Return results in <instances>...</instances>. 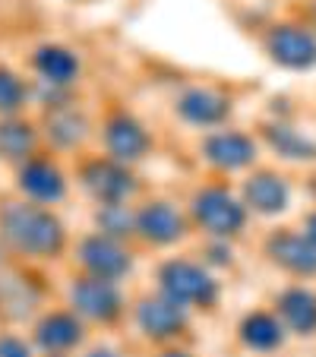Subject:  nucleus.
I'll return each mask as SVG.
<instances>
[{
  "label": "nucleus",
  "instance_id": "nucleus-1",
  "mask_svg": "<svg viewBox=\"0 0 316 357\" xmlns=\"http://www.w3.org/2000/svg\"><path fill=\"white\" fill-rule=\"evenodd\" d=\"M0 237L29 257H54L63 247V228L35 202H10L0 212Z\"/></svg>",
  "mask_w": 316,
  "mask_h": 357
},
{
  "label": "nucleus",
  "instance_id": "nucleus-2",
  "mask_svg": "<svg viewBox=\"0 0 316 357\" xmlns=\"http://www.w3.org/2000/svg\"><path fill=\"white\" fill-rule=\"evenodd\" d=\"M158 282H162V294L181 307H209L218 297V284L212 282V275L187 259L165 263L158 272Z\"/></svg>",
  "mask_w": 316,
  "mask_h": 357
},
{
  "label": "nucleus",
  "instance_id": "nucleus-3",
  "mask_svg": "<svg viewBox=\"0 0 316 357\" xmlns=\"http://www.w3.org/2000/svg\"><path fill=\"white\" fill-rule=\"evenodd\" d=\"M193 218L216 237L237 234L247 222L243 206L225 187H206L193 196Z\"/></svg>",
  "mask_w": 316,
  "mask_h": 357
},
{
  "label": "nucleus",
  "instance_id": "nucleus-4",
  "mask_svg": "<svg viewBox=\"0 0 316 357\" xmlns=\"http://www.w3.org/2000/svg\"><path fill=\"white\" fill-rule=\"evenodd\" d=\"M80 263L89 269V275L105 278V282H117V278H123L130 272L133 259L121 247V241L105 234H92L80 243Z\"/></svg>",
  "mask_w": 316,
  "mask_h": 357
},
{
  "label": "nucleus",
  "instance_id": "nucleus-5",
  "mask_svg": "<svg viewBox=\"0 0 316 357\" xmlns=\"http://www.w3.org/2000/svg\"><path fill=\"white\" fill-rule=\"evenodd\" d=\"M82 187L105 206V202H123L136 190L130 171L114 158H95L82 168Z\"/></svg>",
  "mask_w": 316,
  "mask_h": 357
},
{
  "label": "nucleus",
  "instance_id": "nucleus-6",
  "mask_svg": "<svg viewBox=\"0 0 316 357\" xmlns=\"http://www.w3.org/2000/svg\"><path fill=\"white\" fill-rule=\"evenodd\" d=\"M70 301H73L76 313L89 319H101V323H111V319L121 313L123 301H121V291H117L114 282H105V278H80L70 291Z\"/></svg>",
  "mask_w": 316,
  "mask_h": 357
},
{
  "label": "nucleus",
  "instance_id": "nucleus-7",
  "mask_svg": "<svg viewBox=\"0 0 316 357\" xmlns=\"http://www.w3.org/2000/svg\"><path fill=\"white\" fill-rule=\"evenodd\" d=\"M269 57L288 70H307L316 63V38L301 26H276L266 38Z\"/></svg>",
  "mask_w": 316,
  "mask_h": 357
},
{
  "label": "nucleus",
  "instance_id": "nucleus-8",
  "mask_svg": "<svg viewBox=\"0 0 316 357\" xmlns=\"http://www.w3.org/2000/svg\"><path fill=\"white\" fill-rule=\"evenodd\" d=\"M105 146H108V155L114 162L127 165V162H140L149 152L152 139L130 114H114L105 123Z\"/></svg>",
  "mask_w": 316,
  "mask_h": 357
},
{
  "label": "nucleus",
  "instance_id": "nucleus-9",
  "mask_svg": "<svg viewBox=\"0 0 316 357\" xmlns=\"http://www.w3.org/2000/svg\"><path fill=\"white\" fill-rule=\"evenodd\" d=\"M136 231L149 243L165 247V243H174L187 234V222L171 202H149V206H142L136 212Z\"/></svg>",
  "mask_w": 316,
  "mask_h": 357
},
{
  "label": "nucleus",
  "instance_id": "nucleus-10",
  "mask_svg": "<svg viewBox=\"0 0 316 357\" xmlns=\"http://www.w3.org/2000/svg\"><path fill=\"white\" fill-rule=\"evenodd\" d=\"M202 152H206L209 165H216V168H222V171L247 168L256 158L253 139L243 133H234V130H222V133L209 136V139L202 142Z\"/></svg>",
  "mask_w": 316,
  "mask_h": 357
},
{
  "label": "nucleus",
  "instance_id": "nucleus-11",
  "mask_svg": "<svg viewBox=\"0 0 316 357\" xmlns=\"http://www.w3.org/2000/svg\"><path fill=\"white\" fill-rule=\"evenodd\" d=\"M187 307H181V303L168 301V297H149V301L140 303V310H136V319H140V329L146 332L149 338H171L177 335V332L183 329V323H187Z\"/></svg>",
  "mask_w": 316,
  "mask_h": 357
},
{
  "label": "nucleus",
  "instance_id": "nucleus-12",
  "mask_svg": "<svg viewBox=\"0 0 316 357\" xmlns=\"http://www.w3.org/2000/svg\"><path fill=\"white\" fill-rule=\"evenodd\" d=\"M269 257L294 275H316V243L307 234H276L269 241Z\"/></svg>",
  "mask_w": 316,
  "mask_h": 357
},
{
  "label": "nucleus",
  "instance_id": "nucleus-13",
  "mask_svg": "<svg viewBox=\"0 0 316 357\" xmlns=\"http://www.w3.org/2000/svg\"><path fill=\"white\" fill-rule=\"evenodd\" d=\"M228 111L231 101L225 95L212 92V89H190L177 101V114L187 123H196V127H216L228 117Z\"/></svg>",
  "mask_w": 316,
  "mask_h": 357
},
{
  "label": "nucleus",
  "instance_id": "nucleus-14",
  "mask_svg": "<svg viewBox=\"0 0 316 357\" xmlns=\"http://www.w3.org/2000/svg\"><path fill=\"white\" fill-rule=\"evenodd\" d=\"M20 190L26 196H32L35 202H57L67 193V183H63V174L51 162L32 158L20 171Z\"/></svg>",
  "mask_w": 316,
  "mask_h": 357
},
{
  "label": "nucleus",
  "instance_id": "nucleus-15",
  "mask_svg": "<svg viewBox=\"0 0 316 357\" xmlns=\"http://www.w3.org/2000/svg\"><path fill=\"white\" fill-rule=\"evenodd\" d=\"M243 196H247V206L253 212L276 215L288 206V183L282 177L269 174V171H262V174H253L243 183Z\"/></svg>",
  "mask_w": 316,
  "mask_h": 357
},
{
  "label": "nucleus",
  "instance_id": "nucleus-16",
  "mask_svg": "<svg viewBox=\"0 0 316 357\" xmlns=\"http://www.w3.org/2000/svg\"><path fill=\"white\" fill-rule=\"evenodd\" d=\"M32 63L38 70L41 82H51V86H70L76 79V73H80V61L70 54L67 47H57V45L38 47Z\"/></svg>",
  "mask_w": 316,
  "mask_h": 357
},
{
  "label": "nucleus",
  "instance_id": "nucleus-17",
  "mask_svg": "<svg viewBox=\"0 0 316 357\" xmlns=\"http://www.w3.org/2000/svg\"><path fill=\"white\" fill-rule=\"evenodd\" d=\"M278 313L285 317V323L301 335L316 332V297L303 288H291L278 297Z\"/></svg>",
  "mask_w": 316,
  "mask_h": 357
},
{
  "label": "nucleus",
  "instance_id": "nucleus-18",
  "mask_svg": "<svg viewBox=\"0 0 316 357\" xmlns=\"http://www.w3.org/2000/svg\"><path fill=\"white\" fill-rule=\"evenodd\" d=\"M82 335L80 323H76V317H70V313H51L47 319H41L38 329H35V338H38L41 348H51V351H61V348H70V344H76Z\"/></svg>",
  "mask_w": 316,
  "mask_h": 357
},
{
  "label": "nucleus",
  "instance_id": "nucleus-19",
  "mask_svg": "<svg viewBox=\"0 0 316 357\" xmlns=\"http://www.w3.org/2000/svg\"><path fill=\"white\" fill-rule=\"evenodd\" d=\"M241 338L253 351H272L276 344H282V326L269 313H250L241 323Z\"/></svg>",
  "mask_w": 316,
  "mask_h": 357
},
{
  "label": "nucleus",
  "instance_id": "nucleus-20",
  "mask_svg": "<svg viewBox=\"0 0 316 357\" xmlns=\"http://www.w3.org/2000/svg\"><path fill=\"white\" fill-rule=\"evenodd\" d=\"M86 130H89L86 117L76 114L73 108H57L54 114L47 117V136H51L61 149L80 146V142L86 139Z\"/></svg>",
  "mask_w": 316,
  "mask_h": 357
},
{
  "label": "nucleus",
  "instance_id": "nucleus-21",
  "mask_svg": "<svg viewBox=\"0 0 316 357\" xmlns=\"http://www.w3.org/2000/svg\"><path fill=\"white\" fill-rule=\"evenodd\" d=\"M95 225H98V234L121 241V237L136 231V215L123 202H105V206L95 212Z\"/></svg>",
  "mask_w": 316,
  "mask_h": 357
},
{
  "label": "nucleus",
  "instance_id": "nucleus-22",
  "mask_svg": "<svg viewBox=\"0 0 316 357\" xmlns=\"http://www.w3.org/2000/svg\"><path fill=\"white\" fill-rule=\"evenodd\" d=\"M266 139H269L272 149H276L278 155H285V158H297V162H303V158H316V146H313V142L303 139L301 133H294V130L285 127V123L266 127Z\"/></svg>",
  "mask_w": 316,
  "mask_h": 357
},
{
  "label": "nucleus",
  "instance_id": "nucleus-23",
  "mask_svg": "<svg viewBox=\"0 0 316 357\" xmlns=\"http://www.w3.org/2000/svg\"><path fill=\"white\" fill-rule=\"evenodd\" d=\"M35 146V133L29 123L22 121H3L0 123V155L16 162V158H26Z\"/></svg>",
  "mask_w": 316,
  "mask_h": 357
},
{
  "label": "nucleus",
  "instance_id": "nucleus-24",
  "mask_svg": "<svg viewBox=\"0 0 316 357\" xmlns=\"http://www.w3.org/2000/svg\"><path fill=\"white\" fill-rule=\"evenodd\" d=\"M38 301L35 288H29V282H3L0 284V307H13V317H22V313L32 310V303Z\"/></svg>",
  "mask_w": 316,
  "mask_h": 357
},
{
  "label": "nucleus",
  "instance_id": "nucleus-25",
  "mask_svg": "<svg viewBox=\"0 0 316 357\" xmlns=\"http://www.w3.org/2000/svg\"><path fill=\"white\" fill-rule=\"evenodd\" d=\"M26 101V86L16 73L0 67V114H13V111L22 108Z\"/></svg>",
  "mask_w": 316,
  "mask_h": 357
},
{
  "label": "nucleus",
  "instance_id": "nucleus-26",
  "mask_svg": "<svg viewBox=\"0 0 316 357\" xmlns=\"http://www.w3.org/2000/svg\"><path fill=\"white\" fill-rule=\"evenodd\" d=\"M0 357H29L26 344L13 335H0Z\"/></svg>",
  "mask_w": 316,
  "mask_h": 357
},
{
  "label": "nucleus",
  "instance_id": "nucleus-27",
  "mask_svg": "<svg viewBox=\"0 0 316 357\" xmlns=\"http://www.w3.org/2000/svg\"><path fill=\"white\" fill-rule=\"evenodd\" d=\"M303 234H307V237H310V241H313V243H316V212H313V215H310V218H307V231H303Z\"/></svg>",
  "mask_w": 316,
  "mask_h": 357
},
{
  "label": "nucleus",
  "instance_id": "nucleus-28",
  "mask_svg": "<svg viewBox=\"0 0 316 357\" xmlns=\"http://www.w3.org/2000/svg\"><path fill=\"white\" fill-rule=\"evenodd\" d=\"M89 357H114V354H111V351H92Z\"/></svg>",
  "mask_w": 316,
  "mask_h": 357
},
{
  "label": "nucleus",
  "instance_id": "nucleus-29",
  "mask_svg": "<svg viewBox=\"0 0 316 357\" xmlns=\"http://www.w3.org/2000/svg\"><path fill=\"white\" fill-rule=\"evenodd\" d=\"M162 357H190V354H183V351H168V354H162Z\"/></svg>",
  "mask_w": 316,
  "mask_h": 357
}]
</instances>
